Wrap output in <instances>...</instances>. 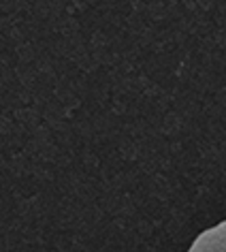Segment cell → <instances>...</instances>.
Returning a JSON list of instances; mask_svg holds the SVG:
<instances>
[{"instance_id": "1", "label": "cell", "mask_w": 226, "mask_h": 252, "mask_svg": "<svg viewBox=\"0 0 226 252\" xmlns=\"http://www.w3.org/2000/svg\"><path fill=\"white\" fill-rule=\"evenodd\" d=\"M188 252H226V220L198 233Z\"/></svg>"}]
</instances>
